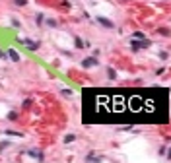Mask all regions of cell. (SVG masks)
Returning <instances> with one entry per match:
<instances>
[{"mask_svg":"<svg viewBox=\"0 0 171 163\" xmlns=\"http://www.w3.org/2000/svg\"><path fill=\"white\" fill-rule=\"evenodd\" d=\"M86 113H95L88 122H165L167 95L165 91H134V93H103L95 91L86 97Z\"/></svg>","mask_w":171,"mask_h":163,"instance_id":"cell-1","label":"cell"}]
</instances>
